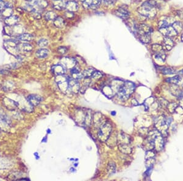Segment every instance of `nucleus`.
I'll list each match as a JSON object with an SVG mask.
<instances>
[{"label":"nucleus","mask_w":183,"mask_h":181,"mask_svg":"<svg viewBox=\"0 0 183 181\" xmlns=\"http://www.w3.org/2000/svg\"><path fill=\"white\" fill-rule=\"evenodd\" d=\"M2 11V15L5 17V18L9 16L12 15L13 11L11 8H5Z\"/></svg>","instance_id":"33"},{"label":"nucleus","mask_w":183,"mask_h":181,"mask_svg":"<svg viewBox=\"0 0 183 181\" xmlns=\"http://www.w3.org/2000/svg\"><path fill=\"white\" fill-rule=\"evenodd\" d=\"M19 41L18 40L9 39V40L4 42V46L6 51L13 56L17 57L18 55L19 52Z\"/></svg>","instance_id":"4"},{"label":"nucleus","mask_w":183,"mask_h":181,"mask_svg":"<svg viewBox=\"0 0 183 181\" xmlns=\"http://www.w3.org/2000/svg\"><path fill=\"white\" fill-rule=\"evenodd\" d=\"M31 15L37 20H40L41 18V14L40 13L37 11L36 9H34L33 11L31 12Z\"/></svg>","instance_id":"37"},{"label":"nucleus","mask_w":183,"mask_h":181,"mask_svg":"<svg viewBox=\"0 0 183 181\" xmlns=\"http://www.w3.org/2000/svg\"><path fill=\"white\" fill-rule=\"evenodd\" d=\"M66 2L64 0H52V6L54 9L61 11L65 8Z\"/></svg>","instance_id":"19"},{"label":"nucleus","mask_w":183,"mask_h":181,"mask_svg":"<svg viewBox=\"0 0 183 181\" xmlns=\"http://www.w3.org/2000/svg\"><path fill=\"white\" fill-rule=\"evenodd\" d=\"M34 155H35V156H36V159H39V157H38V154L37 153H34Z\"/></svg>","instance_id":"43"},{"label":"nucleus","mask_w":183,"mask_h":181,"mask_svg":"<svg viewBox=\"0 0 183 181\" xmlns=\"http://www.w3.org/2000/svg\"><path fill=\"white\" fill-rule=\"evenodd\" d=\"M52 73L56 76L63 75L65 73V67L61 64H57L52 66L51 68Z\"/></svg>","instance_id":"15"},{"label":"nucleus","mask_w":183,"mask_h":181,"mask_svg":"<svg viewBox=\"0 0 183 181\" xmlns=\"http://www.w3.org/2000/svg\"><path fill=\"white\" fill-rule=\"evenodd\" d=\"M159 7V5L155 0H149L142 4L138 9V12L142 16L149 18H153L156 17L157 9Z\"/></svg>","instance_id":"1"},{"label":"nucleus","mask_w":183,"mask_h":181,"mask_svg":"<svg viewBox=\"0 0 183 181\" xmlns=\"http://www.w3.org/2000/svg\"><path fill=\"white\" fill-rule=\"evenodd\" d=\"M172 26H173V28H174V29L178 34L183 29V25L180 22H175L173 23Z\"/></svg>","instance_id":"31"},{"label":"nucleus","mask_w":183,"mask_h":181,"mask_svg":"<svg viewBox=\"0 0 183 181\" xmlns=\"http://www.w3.org/2000/svg\"><path fill=\"white\" fill-rule=\"evenodd\" d=\"M108 172L110 173V174H113L115 172V170H116V167H115V165L114 162H110L108 165Z\"/></svg>","instance_id":"36"},{"label":"nucleus","mask_w":183,"mask_h":181,"mask_svg":"<svg viewBox=\"0 0 183 181\" xmlns=\"http://www.w3.org/2000/svg\"><path fill=\"white\" fill-rule=\"evenodd\" d=\"M18 21H19V18L16 15L9 16L4 19V23H5V24L7 26H9L16 25V24H17Z\"/></svg>","instance_id":"17"},{"label":"nucleus","mask_w":183,"mask_h":181,"mask_svg":"<svg viewBox=\"0 0 183 181\" xmlns=\"http://www.w3.org/2000/svg\"><path fill=\"white\" fill-rule=\"evenodd\" d=\"M19 50H22V51H26V52H30L32 51V46L30 45V44L27 43H20L19 44Z\"/></svg>","instance_id":"26"},{"label":"nucleus","mask_w":183,"mask_h":181,"mask_svg":"<svg viewBox=\"0 0 183 181\" xmlns=\"http://www.w3.org/2000/svg\"><path fill=\"white\" fill-rule=\"evenodd\" d=\"M3 0H0V3H1V2H3Z\"/></svg>","instance_id":"48"},{"label":"nucleus","mask_w":183,"mask_h":181,"mask_svg":"<svg viewBox=\"0 0 183 181\" xmlns=\"http://www.w3.org/2000/svg\"><path fill=\"white\" fill-rule=\"evenodd\" d=\"M111 133V127L109 124H105L100 128L98 132V137L100 140L106 141Z\"/></svg>","instance_id":"6"},{"label":"nucleus","mask_w":183,"mask_h":181,"mask_svg":"<svg viewBox=\"0 0 183 181\" xmlns=\"http://www.w3.org/2000/svg\"><path fill=\"white\" fill-rule=\"evenodd\" d=\"M152 50L155 54V57L156 59H159L162 61L166 60V55L165 50L163 49L162 45L159 44H154L152 45Z\"/></svg>","instance_id":"7"},{"label":"nucleus","mask_w":183,"mask_h":181,"mask_svg":"<svg viewBox=\"0 0 183 181\" xmlns=\"http://www.w3.org/2000/svg\"><path fill=\"white\" fill-rule=\"evenodd\" d=\"M182 25H183V24H182Z\"/></svg>","instance_id":"51"},{"label":"nucleus","mask_w":183,"mask_h":181,"mask_svg":"<svg viewBox=\"0 0 183 181\" xmlns=\"http://www.w3.org/2000/svg\"><path fill=\"white\" fill-rule=\"evenodd\" d=\"M48 54H49L48 50L45 48H42V49H40V50H38L36 51V57L38 58L43 59L48 56Z\"/></svg>","instance_id":"24"},{"label":"nucleus","mask_w":183,"mask_h":181,"mask_svg":"<svg viewBox=\"0 0 183 181\" xmlns=\"http://www.w3.org/2000/svg\"><path fill=\"white\" fill-rule=\"evenodd\" d=\"M161 72L163 75H173L175 73V70L170 67H165L162 68Z\"/></svg>","instance_id":"32"},{"label":"nucleus","mask_w":183,"mask_h":181,"mask_svg":"<svg viewBox=\"0 0 183 181\" xmlns=\"http://www.w3.org/2000/svg\"><path fill=\"white\" fill-rule=\"evenodd\" d=\"M175 22V20L174 18L172 17H165L163 19H161V20L159 22V28L172 26L173 23Z\"/></svg>","instance_id":"16"},{"label":"nucleus","mask_w":183,"mask_h":181,"mask_svg":"<svg viewBox=\"0 0 183 181\" xmlns=\"http://www.w3.org/2000/svg\"><path fill=\"white\" fill-rule=\"evenodd\" d=\"M159 31L162 34V35L165 36L166 37H173L176 36L178 33L176 32V31L173 28L172 26H169L167 27L163 28H159Z\"/></svg>","instance_id":"8"},{"label":"nucleus","mask_w":183,"mask_h":181,"mask_svg":"<svg viewBox=\"0 0 183 181\" xmlns=\"http://www.w3.org/2000/svg\"><path fill=\"white\" fill-rule=\"evenodd\" d=\"M3 104L6 108L10 110H14L19 106V103L15 100H13L9 98H5L3 100Z\"/></svg>","instance_id":"10"},{"label":"nucleus","mask_w":183,"mask_h":181,"mask_svg":"<svg viewBox=\"0 0 183 181\" xmlns=\"http://www.w3.org/2000/svg\"><path fill=\"white\" fill-rule=\"evenodd\" d=\"M33 39V36L30 34L23 33L17 36V40L25 42H30Z\"/></svg>","instance_id":"23"},{"label":"nucleus","mask_w":183,"mask_h":181,"mask_svg":"<svg viewBox=\"0 0 183 181\" xmlns=\"http://www.w3.org/2000/svg\"><path fill=\"white\" fill-rule=\"evenodd\" d=\"M182 87H183V84H182Z\"/></svg>","instance_id":"50"},{"label":"nucleus","mask_w":183,"mask_h":181,"mask_svg":"<svg viewBox=\"0 0 183 181\" xmlns=\"http://www.w3.org/2000/svg\"><path fill=\"white\" fill-rule=\"evenodd\" d=\"M54 26H56L57 28H63L65 25V21L64 20L60 17H57V18H56L54 20Z\"/></svg>","instance_id":"28"},{"label":"nucleus","mask_w":183,"mask_h":181,"mask_svg":"<svg viewBox=\"0 0 183 181\" xmlns=\"http://www.w3.org/2000/svg\"><path fill=\"white\" fill-rule=\"evenodd\" d=\"M114 112H112V113H111V114H112V115H114L115 114V113H114Z\"/></svg>","instance_id":"45"},{"label":"nucleus","mask_w":183,"mask_h":181,"mask_svg":"<svg viewBox=\"0 0 183 181\" xmlns=\"http://www.w3.org/2000/svg\"><path fill=\"white\" fill-rule=\"evenodd\" d=\"M135 88L134 84L133 82L126 81L120 85L117 92V94L120 100L123 101L127 100L129 96L134 92Z\"/></svg>","instance_id":"3"},{"label":"nucleus","mask_w":183,"mask_h":181,"mask_svg":"<svg viewBox=\"0 0 183 181\" xmlns=\"http://www.w3.org/2000/svg\"><path fill=\"white\" fill-rule=\"evenodd\" d=\"M101 77H102V73L98 71H96V70L94 72L92 76V77H94V78H100Z\"/></svg>","instance_id":"38"},{"label":"nucleus","mask_w":183,"mask_h":181,"mask_svg":"<svg viewBox=\"0 0 183 181\" xmlns=\"http://www.w3.org/2000/svg\"><path fill=\"white\" fill-rule=\"evenodd\" d=\"M57 17V14L53 11L47 12L45 15V18L46 20H54V19Z\"/></svg>","instance_id":"29"},{"label":"nucleus","mask_w":183,"mask_h":181,"mask_svg":"<svg viewBox=\"0 0 183 181\" xmlns=\"http://www.w3.org/2000/svg\"><path fill=\"white\" fill-rule=\"evenodd\" d=\"M139 39L143 43H149L151 41V36L150 34H143V35L139 36Z\"/></svg>","instance_id":"30"},{"label":"nucleus","mask_w":183,"mask_h":181,"mask_svg":"<svg viewBox=\"0 0 183 181\" xmlns=\"http://www.w3.org/2000/svg\"><path fill=\"white\" fill-rule=\"evenodd\" d=\"M118 149L122 153L126 154H130L132 151V148L128 143H124L119 145Z\"/></svg>","instance_id":"20"},{"label":"nucleus","mask_w":183,"mask_h":181,"mask_svg":"<svg viewBox=\"0 0 183 181\" xmlns=\"http://www.w3.org/2000/svg\"><path fill=\"white\" fill-rule=\"evenodd\" d=\"M78 8H79L78 4L75 1H69L66 2L65 9H67V11L73 12L78 11Z\"/></svg>","instance_id":"18"},{"label":"nucleus","mask_w":183,"mask_h":181,"mask_svg":"<svg viewBox=\"0 0 183 181\" xmlns=\"http://www.w3.org/2000/svg\"><path fill=\"white\" fill-rule=\"evenodd\" d=\"M181 73H182V74H183V70H181Z\"/></svg>","instance_id":"49"},{"label":"nucleus","mask_w":183,"mask_h":181,"mask_svg":"<svg viewBox=\"0 0 183 181\" xmlns=\"http://www.w3.org/2000/svg\"><path fill=\"white\" fill-rule=\"evenodd\" d=\"M102 1L106 5H112L117 1V0H102Z\"/></svg>","instance_id":"39"},{"label":"nucleus","mask_w":183,"mask_h":181,"mask_svg":"<svg viewBox=\"0 0 183 181\" xmlns=\"http://www.w3.org/2000/svg\"><path fill=\"white\" fill-rule=\"evenodd\" d=\"M95 71V69H94L93 68H88L87 70H85L83 73V77H92V76L94 72Z\"/></svg>","instance_id":"34"},{"label":"nucleus","mask_w":183,"mask_h":181,"mask_svg":"<svg viewBox=\"0 0 183 181\" xmlns=\"http://www.w3.org/2000/svg\"><path fill=\"white\" fill-rule=\"evenodd\" d=\"M65 16L67 18H71L72 17H74V15H73V12L67 11V12H66L65 13Z\"/></svg>","instance_id":"41"},{"label":"nucleus","mask_w":183,"mask_h":181,"mask_svg":"<svg viewBox=\"0 0 183 181\" xmlns=\"http://www.w3.org/2000/svg\"><path fill=\"white\" fill-rule=\"evenodd\" d=\"M162 46L164 50L170 51L175 46V43L170 37H165Z\"/></svg>","instance_id":"14"},{"label":"nucleus","mask_w":183,"mask_h":181,"mask_svg":"<svg viewBox=\"0 0 183 181\" xmlns=\"http://www.w3.org/2000/svg\"><path fill=\"white\" fill-rule=\"evenodd\" d=\"M57 51H58L59 52L62 54V55H64V54H65L67 52V49L65 47H60V48H58V50H57Z\"/></svg>","instance_id":"40"},{"label":"nucleus","mask_w":183,"mask_h":181,"mask_svg":"<svg viewBox=\"0 0 183 181\" xmlns=\"http://www.w3.org/2000/svg\"><path fill=\"white\" fill-rule=\"evenodd\" d=\"M62 63L65 67H67V68H73V66L75 65L76 63V61L73 58H70V57H65L62 60Z\"/></svg>","instance_id":"22"},{"label":"nucleus","mask_w":183,"mask_h":181,"mask_svg":"<svg viewBox=\"0 0 183 181\" xmlns=\"http://www.w3.org/2000/svg\"><path fill=\"white\" fill-rule=\"evenodd\" d=\"M181 39H182V40L183 41V34H182V36H181Z\"/></svg>","instance_id":"46"},{"label":"nucleus","mask_w":183,"mask_h":181,"mask_svg":"<svg viewBox=\"0 0 183 181\" xmlns=\"http://www.w3.org/2000/svg\"><path fill=\"white\" fill-rule=\"evenodd\" d=\"M115 15L119 17L120 18L126 20L129 17L130 13L128 10L123 6L120 7L118 9L115 11Z\"/></svg>","instance_id":"13"},{"label":"nucleus","mask_w":183,"mask_h":181,"mask_svg":"<svg viewBox=\"0 0 183 181\" xmlns=\"http://www.w3.org/2000/svg\"><path fill=\"white\" fill-rule=\"evenodd\" d=\"M147 141L151 146V149L160 151L163 147V139L161 134L157 130L151 131L148 133Z\"/></svg>","instance_id":"2"},{"label":"nucleus","mask_w":183,"mask_h":181,"mask_svg":"<svg viewBox=\"0 0 183 181\" xmlns=\"http://www.w3.org/2000/svg\"><path fill=\"white\" fill-rule=\"evenodd\" d=\"M79 1H83V2H84V0H79Z\"/></svg>","instance_id":"47"},{"label":"nucleus","mask_w":183,"mask_h":181,"mask_svg":"<svg viewBox=\"0 0 183 181\" xmlns=\"http://www.w3.org/2000/svg\"><path fill=\"white\" fill-rule=\"evenodd\" d=\"M102 3V0H84L83 6L86 9H97Z\"/></svg>","instance_id":"9"},{"label":"nucleus","mask_w":183,"mask_h":181,"mask_svg":"<svg viewBox=\"0 0 183 181\" xmlns=\"http://www.w3.org/2000/svg\"><path fill=\"white\" fill-rule=\"evenodd\" d=\"M11 124V121L6 114H0V125H2L4 127H6L9 126Z\"/></svg>","instance_id":"21"},{"label":"nucleus","mask_w":183,"mask_h":181,"mask_svg":"<svg viewBox=\"0 0 183 181\" xmlns=\"http://www.w3.org/2000/svg\"><path fill=\"white\" fill-rule=\"evenodd\" d=\"M47 133H48V134H50V133H51V131H50V129H48L47 130Z\"/></svg>","instance_id":"44"},{"label":"nucleus","mask_w":183,"mask_h":181,"mask_svg":"<svg viewBox=\"0 0 183 181\" xmlns=\"http://www.w3.org/2000/svg\"><path fill=\"white\" fill-rule=\"evenodd\" d=\"M170 123L168 122V120H166L165 117L161 116L156 121L155 125L156 127L157 130L162 135L164 134L165 133H167V131L168 129V125Z\"/></svg>","instance_id":"5"},{"label":"nucleus","mask_w":183,"mask_h":181,"mask_svg":"<svg viewBox=\"0 0 183 181\" xmlns=\"http://www.w3.org/2000/svg\"><path fill=\"white\" fill-rule=\"evenodd\" d=\"M136 31L139 34V36L146 34H151V28L145 24H141L140 25L136 27Z\"/></svg>","instance_id":"11"},{"label":"nucleus","mask_w":183,"mask_h":181,"mask_svg":"<svg viewBox=\"0 0 183 181\" xmlns=\"http://www.w3.org/2000/svg\"><path fill=\"white\" fill-rule=\"evenodd\" d=\"M48 43L49 42L46 40V39L42 38L40 40H38V42H37V45L41 48H43L48 45Z\"/></svg>","instance_id":"35"},{"label":"nucleus","mask_w":183,"mask_h":181,"mask_svg":"<svg viewBox=\"0 0 183 181\" xmlns=\"http://www.w3.org/2000/svg\"><path fill=\"white\" fill-rule=\"evenodd\" d=\"M46 140H47V137H45L43 138L42 140V142H46Z\"/></svg>","instance_id":"42"},{"label":"nucleus","mask_w":183,"mask_h":181,"mask_svg":"<svg viewBox=\"0 0 183 181\" xmlns=\"http://www.w3.org/2000/svg\"><path fill=\"white\" fill-rule=\"evenodd\" d=\"M42 100L41 97L35 94L29 95L27 98V101L31 106H37L40 104Z\"/></svg>","instance_id":"12"},{"label":"nucleus","mask_w":183,"mask_h":181,"mask_svg":"<svg viewBox=\"0 0 183 181\" xmlns=\"http://www.w3.org/2000/svg\"><path fill=\"white\" fill-rule=\"evenodd\" d=\"M181 77L180 75H176L174 77H169L168 79H166V82H167L168 83H170V84H177L178 82H180L181 81Z\"/></svg>","instance_id":"27"},{"label":"nucleus","mask_w":183,"mask_h":181,"mask_svg":"<svg viewBox=\"0 0 183 181\" xmlns=\"http://www.w3.org/2000/svg\"><path fill=\"white\" fill-rule=\"evenodd\" d=\"M34 4L38 7V8L43 9L46 7L48 3L45 0H33Z\"/></svg>","instance_id":"25"}]
</instances>
